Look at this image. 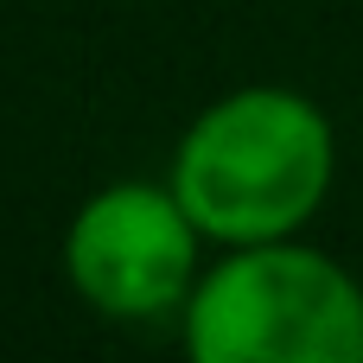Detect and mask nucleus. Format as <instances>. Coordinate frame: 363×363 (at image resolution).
<instances>
[{"mask_svg": "<svg viewBox=\"0 0 363 363\" xmlns=\"http://www.w3.org/2000/svg\"><path fill=\"white\" fill-rule=\"evenodd\" d=\"M338 172L332 121L294 96V89H236L211 102L179 153H172V191L191 211V223L230 249L242 242H281L325 204Z\"/></svg>", "mask_w": 363, "mask_h": 363, "instance_id": "1", "label": "nucleus"}, {"mask_svg": "<svg viewBox=\"0 0 363 363\" xmlns=\"http://www.w3.org/2000/svg\"><path fill=\"white\" fill-rule=\"evenodd\" d=\"M198 363H363V287L319 249L242 242L185 300Z\"/></svg>", "mask_w": 363, "mask_h": 363, "instance_id": "2", "label": "nucleus"}, {"mask_svg": "<svg viewBox=\"0 0 363 363\" xmlns=\"http://www.w3.org/2000/svg\"><path fill=\"white\" fill-rule=\"evenodd\" d=\"M198 236L172 185H108L70 217L64 274L108 319H160L198 287Z\"/></svg>", "mask_w": 363, "mask_h": 363, "instance_id": "3", "label": "nucleus"}]
</instances>
